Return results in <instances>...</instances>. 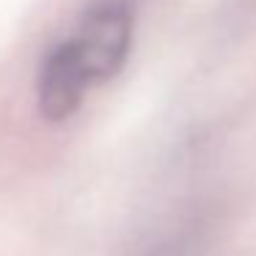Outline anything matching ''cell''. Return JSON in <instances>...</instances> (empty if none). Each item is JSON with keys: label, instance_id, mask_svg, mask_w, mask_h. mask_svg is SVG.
<instances>
[{"label": "cell", "instance_id": "cell-1", "mask_svg": "<svg viewBox=\"0 0 256 256\" xmlns=\"http://www.w3.org/2000/svg\"><path fill=\"white\" fill-rule=\"evenodd\" d=\"M132 22L127 0H94L72 34L47 50L36 80V100L47 122L74 116L88 88L122 72L132 44Z\"/></svg>", "mask_w": 256, "mask_h": 256}]
</instances>
